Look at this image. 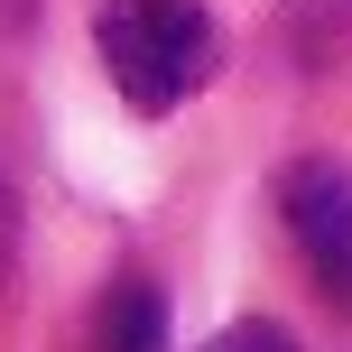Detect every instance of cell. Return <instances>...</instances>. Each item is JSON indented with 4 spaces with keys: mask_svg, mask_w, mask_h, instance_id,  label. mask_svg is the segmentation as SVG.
I'll list each match as a JSON object with an SVG mask.
<instances>
[{
    "mask_svg": "<svg viewBox=\"0 0 352 352\" xmlns=\"http://www.w3.org/2000/svg\"><path fill=\"white\" fill-rule=\"evenodd\" d=\"M278 213H287V241H297V260L316 269V287H324L334 306H352V167H334V158L287 167Z\"/></svg>",
    "mask_w": 352,
    "mask_h": 352,
    "instance_id": "obj_2",
    "label": "cell"
},
{
    "mask_svg": "<svg viewBox=\"0 0 352 352\" xmlns=\"http://www.w3.org/2000/svg\"><path fill=\"white\" fill-rule=\"evenodd\" d=\"M93 352H167V287L158 278H111L93 306Z\"/></svg>",
    "mask_w": 352,
    "mask_h": 352,
    "instance_id": "obj_3",
    "label": "cell"
},
{
    "mask_svg": "<svg viewBox=\"0 0 352 352\" xmlns=\"http://www.w3.org/2000/svg\"><path fill=\"white\" fill-rule=\"evenodd\" d=\"M10 269H19V204H10V186H0V297H10Z\"/></svg>",
    "mask_w": 352,
    "mask_h": 352,
    "instance_id": "obj_5",
    "label": "cell"
},
{
    "mask_svg": "<svg viewBox=\"0 0 352 352\" xmlns=\"http://www.w3.org/2000/svg\"><path fill=\"white\" fill-rule=\"evenodd\" d=\"M204 352H297L287 343V324H269V316H241V324H223Z\"/></svg>",
    "mask_w": 352,
    "mask_h": 352,
    "instance_id": "obj_4",
    "label": "cell"
},
{
    "mask_svg": "<svg viewBox=\"0 0 352 352\" xmlns=\"http://www.w3.org/2000/svg\"><path fill=\"white\" fill-rule=\"evenodd\" d=\"M93 47H102V74L140 121L195 102V93L223 74V28L195 0H102L93 10Z\"/></svg>",
    "mask_w": 352,
    "mask_h": 352,
    "instance_id": "obj_1",
    "label": "cell"
}]
</instances>
